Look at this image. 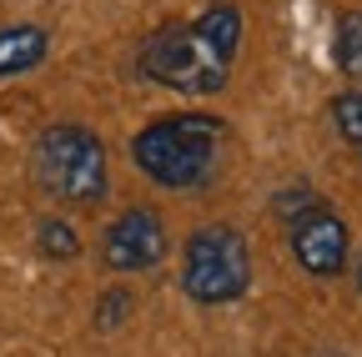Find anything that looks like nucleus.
<instances>
[{"instance_id": "obj_1", "label": "nucleus", "mask_w": 362, "mask_h": 357, "mask_svg": "<svg viewBox=\"0 0 362 357\" xmlns=\"http://www.w3.org/2000/svg\"><path fill=\"white\" fill-rule=\"evenodd\" d=\"M242 30H247L242 11L232 0H216L192 21L151 30L136 51V71L161 91L192 96V101L221 96L226 81H232L237 51H242Z\"/></svg>"}, {"instance_id": "obj_2", "label": "nucleus", "mask_w": 362, "mask_h": 357, "mask_svg": "<svg viewBox=\"0 0 362 357\" xmlns=\"http://www.w3.org/2000/svg\"><path fill=\"white\" fill-rule=\"evenodd\" d=\"M226 121L211 111H171L131 136L136 171L161 192H202L221 166Z\"/></svg>"}, {"instance_id": "obj_3", "label": "nucleus", "mask_w": 362, "mask_h": 357, "mask_svg": "<svg viewBox=\"0 0 362 357\" xmlns=\"http://www.w3.org/2000/svg\"><path fill=\"white\" fill-rule=\"evenodd\" d=\"M30 176H35V187L61 206H96L111 192L106 141L81 121H56L35 136Z\"/></svg>"}, {"instance_id": "obj_4", "label": "nucleus", "mask_w": 362, "mask_h": 357, "mask_svg": "<svg viewBox=\"0 0 362 357\" xmlns=\"http://www.w3.org/2000/svg\"><path fill=\"white\" fill-rule=\"evenodd\" d=\"M181 292L197 307H232L252 292V247L232 221H206L181 247Z\"/></svg>"}, {"instance_id": "obj_5", "label": "nucleus", "mask_w": 362, "mask_h": 357, "mask_svg": "<svg viewBox=\"0 0 362 357\" xmlns=\"http://www.w3.org/2000/svg\"><path fill=\"white\" fill-rule=\"evenodd\" d=\"M287 252H292V262L302 267V272L317 277V282L342 277L347 262H352V232H347L342 211H332L327 201H317L302 216H292L287 221Z\"/></svg>"}, {"instance_id": "obj_6", "label": "nucleus", "mask_w": 362, "mask_h": 357, "mask_svg": "<svg viewBox=\"0 0 362 357\" xmlns=\"http://www.w3.org/2000/svg\"><path fill=\"white\" fill-rule=\"evenodd\" d=\"M166 252H171V237H166V221L156 206H126L101 232V262L121 277L156 272L166 262Z\"/></svg>"}, {"instance_id": "obj_7", "label": "nucleus", "mask_w": 362, "mask_h": 357, "mask_svg": "<svg viewBox=\"0 0 362 357\" xmlns=\"http://www.w3.org/2000/svg\"><path fill=\"white\" fill-rule=\"evenodd\" d=\"M45 56H51V30H45V25H35V21L0 25V81L40 71Z\"/></svg>"}, {"instance_id": "obj_8", "label": "nucleus", "mask_w": 362, "mask_h": 357, "mask_svg": "<svg viewBox=\"0 0 362 357\" xmlns=\"http://www.w3.org/2000/svg\"><path fill=\"white\" fill-rule=\"evenodd\" d=\"M332 61L347 81H362V11H342L332 30Z\"/></svg>"}, {"instance_id": "obj_9", "label": "nucleus", "mask_w": 362, "mask_h": 357, "mask_svg": "<svg viewBox=\"0 0 362 357\" xmlns=\"http://www.w3.org/2000/svg\"><path fill=\"white\" fill-rule=\"evenodd\" d=\"M35 252L45 262H76L81 257V232L66 216H40L35 221Z\"/></svg>"}, {"instance_id": "obj_10", "label": "nucleus", "mask_w": 362, "mask_h": 357, "mask_svg": "<svg viewBox=\"0 0 362 357\" xmlns=\"http://www.w3.org/2000/svg\"><path fill=\"white\" fill-rule=\"evenodd\" d=\"M332 126H337V136H342L352 151L362 146V86L332 96Z\"/></svg>"}, {"instance_id": "obj_11", "label": "nucleus", "mask_w": 362, "mask_h": 357, "mask_svg": "<svg viewBox=\"0 0 362 357\" xmlns=\"http://www.w3.org/2000/svg\"><path fill=\"white\" fill-rule=\"evenodd\" d=\"M322 197H317L307 182H292V187H282L277 197H272V211H277V221H292V216H302L307 206H317Z\"/></svg>"}, {"instance_id": "obj_12", "label": "nucleus", "mask_w": 362, "mask_h": 357, "mask_svg": "<svg viewBox=\"0 0 362 357\" xmlns=\"http://www.w3.org/2000/svg\"><path fill=\"white\" fill-rule=\"evenodd\" d=\"M126 312H131V292H126V287H111V292L101 297V307H96V327L111 332V327L126 317Z\"/></svg>"}, {"instance_id": "obj_13", "label": "nucleus", "mask_w": 362, "mask_h": 357, "mask_svg": "<svg viewBox=\"0 0 362 357\" xmlns=\"http://www.w3.org/2000/svg\"><path fill=\"white\" fill-rule=\"evenodd\" d=\"M347 267H352V277H357V292H362V252H357V257H352Z\"/></svg>"}, {"instance_id": "obj_14", "label": "nucleus", "mask_w": 362, "mask_h": 357, "mask_svg": "<svg viewBox=\"0 0 362 357\" xmlns=\"http://www.w3.org/2000/svg\"><path fill=\"white\" fill-rule=\"evenodd\" d=\"M357 161H362V146H357Z\"/></svg>"}]
</instances>
